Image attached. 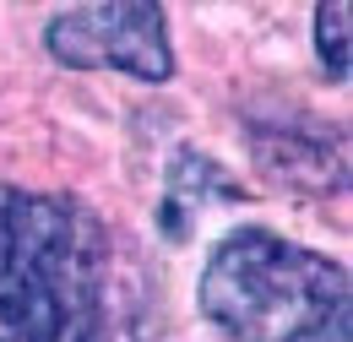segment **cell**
I'll return each instance as SVG.
<instances>
[{
  "instance_id": "cell-1",
  "label": "cell",
  "mask_w": 353,
  "mask_h": 342,
  "mask_svg": "<svg viewBox=\"0 0 353 342\" xmlns=\"http://www.w3.org/2000/svg\"><path fill=\"white\" fill-rule=\"evenodd\" d=\"M0 342H163L147 272L88 201L0 185Z\"/></svg>"
},
{
  "instance_id": "cell-5",
  "label": "cell",
  "mask_w": 353,
  "mask_h": 342,
  "mask_svg": "<svg viewBox=\"0 0 353 342\" xmlns=\"http://www.w3.org/2000/svg\"><path fill=\"white\" fill-rule=\"evenodd\" d=\"M234 196V185L223 179V169L207 158V152H179L169 163V185H163V234L169 239H185V228L207 212L212 201Z\"/></svg>"
},
{
  "instance_id": "cell-7",
  "label": "cell",
  "mask_w": 353,
  "mask_h": 342,
  "mask_svg": "<svg viewBox=\"0 0 353 342\" xmlns=\"http://www.w3.org/2000/svg\"><path fill=\"white\" fill-rule=\"evenodd\" d=\"M299 342H353V304L348 310H337V315H326L315 332H305Z\"/></svg>"
},
{
  "instance_id": "cell-6",
  "label": "cell",
  "mask_w": 353,
  "mask_h": 342,
  "mask_svg": "<svg viewBox=\"0 0 353 342\" xmlns=\"http://www.w3.org/2000/svg\"><path fill=\"white\" fill-rule=\"evenodd\" d=\"M315 54L332 82H348V6H315Z\"/></svg>"
},
{
  "instance_id": "cell-4",
  "label": "cell",
  "mask_w": 353,
  "mask_h": 342,
  "mask_svg": "<svg viewBox=\"0 0 353 342\" xmlns=\"http://www.w3.org/2000/svg\"><path fill=\"white\" fill-rule=\"evenodd\" d=\"M250 152H256V169L294 190V196H332L348 174V158H343V136L315 120H299V114H283V120H256L250 125Z\"/></svg>"
},
{
  "instance_id": "cell-3",
  "label": "cell",
  "mask_w": 353,
  "mask_h": 342,
  "mask_svg": "<svg viewBox=\"0 0 353 342\" xmlns=\"http://www.w3.org/2000/svg\"><path fill=\"white\" fill-rule=\"evenodd\" d=\"M44 43L71 71H125L136 82H169L174 49L163 33V11L147 0H109V6H71L54 11Z\"/></svg>"
},
{
  "instance_id": "cell-2",
  "label": "cell",
  "mask_w": 353,
  "mask_h": 342,
  "mask_svg": "<svg viewBox=\"0 0 353 342\" xmlns=\"http://www.w3.org/2000/svg\"><path fill=\"white\" fill-rule=\"evenodd\" d=\"M348 272L272 228L223 234L201 272V315L234 342H299L348 310Z\"/></svg>"
}]
</instances>
